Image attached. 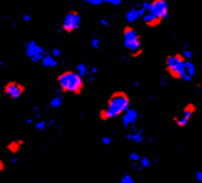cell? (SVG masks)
<instances>
[{
  "mask_svg": "<svg viewBox=\"0 0 202 183\" xmlns=\"http://www.w3.org/2000/svg\"><path fill=\"white\" fill-rule=\"evenodd\" d=\"M131 99L127 92L123 90H116L107 99L105 108L98 113V118L103 123L110 119L121 117L130 109Z\"/></svg>",
  "mask_w": 202,
  "mask_h": 183,
  "instance_id": "obj_1",
  "label": "cell"
},
{
  "mask_svg": "<svg viewBox=\"0 0 202 183\" xmlns=\"http://www.w3.org/2000/svg\"><path fill=\"white\" fill-rule=\"evenodd\" d=\"M56 82L62 94H70L73 96L81 95L85 87L83 77L73 70H65L59 74Z\"/></svg>",
  "mask_w": 202,
  "mask_h": 183,
  "instance_id": "obj_2",
  "label": "cell"
},
{
  "mask_svg": "<svg viewBox=\"0 0 202 183\" xmlns=\"http://www.w3.org/2000/svg\"><path fill=\"white\" fill-rule=\"evenodd\" d=\"M186 59L180 53L169 54L164 59V70L168 75L174 81L191 82L192 79L186 74L185 70Z\"/></svg>",
  "mask_w": 202,
  "mask_h": 183,
  "instance_id": "obj_3",
  "label": "cell"
},
{
  "mask_svg": "<svg viewBox=\"0 0 202 183\" xmlns=\"http://www.w3.org/2000/svg\"><path fill=\"white\" fill-rule=\"evenodd\" d=\"M123 45L129 51L133 58H139L143 53L142 49V36L139 34L131 24H127L122 30Z\"/></svg>",
  "mask_w": 202,
  "mask_h": 183,
  "instance_id": "obj_4",
  "label": "cell"
},
{
  "mask_svg": "<svg viewBox=\"0 0 202 183\" xmlns=\"http://www.w3.org/2000/svg\"><path fill=\"white\" fill-rule=\"evenodd\" d=\"M82 17L78 10L69 9L64 15L61 21V29L65 34H73L79 29Z\"/></svg>",
  "mask_w": 202,
  "mask_h": 183,
  "instance_id": "obj_5",
  "label": "cell"
},
{
  "mask_svg": "<svg viewBox=\"0 0 202 183\" xmlns=\"http://www.w3.org/2000/svg\"><path fill=\"white\" fill-rule=\"evenodd\" d=\"M25 53L28 60L32 63H38L41 62L43 57L46 55V51L45 49L39 45V44L35 41V40H30L25 43Z\"/></svg>",
  "mask_w": 202,
  "mask_h": 183,
  "instance_id": "obj_6",
  "label": "cell"
},
{
  "mask_svg": "<svg viewBox=\"0 0 202 183\" xmlns=\"http://www.w3.org/2000/svg\"><path fill=\"white\" fill-rule=\"evenodd\" d=\"M26 92V86L18 81H8L3 87V94L10 100H19Z\"/></svg>",
  "mask_w": 202,
  "mask_h": 183,
  "instance_id": "obj_7",
  "label": "cell"
},
{
  "mask_svg": "<svg viewBox=\"0 0 202 183\" xmlns=\"http://www.w3.org/2000/svg\"><path fill=\"white\" fill-rule=\"evenodd\" d=\"M148 12H150L156 19L164 22L168 16V3L167 0H152Z\"/></svg>",
  "mask_w": 202,
  "mask_h": 183,
  "instance_id": "obj_8",
  "label": "cell"
},
{
  "mask_svg": "<svg viewBox=\"0 0 202 183\" xmlns=\"http://www.w3.org/2000/svg\"><path fill=\"white\" fill-rule=\"evenodd\" d=\"M146 11L143 9L142 7L140 8H131L130 10L127 11L126 15H125V19L129 24L134 23L135 21H137L139 18H142V16L145 14Z\"/></svg>",
  "mask_w": 202,
  "mask_h": 183,
  "instance_id": "obj_9",
  "label": "cell"
},
{
  "mask_svg": "<svg viewBox=\"0 0 202 183\" xmlns=\"http://www.w3.org/2000/svg\"><path fill=\"white\" fill-rule=\"evenodd\" d=\"M138 118V113L136 110L133 109H129L126 113L124 114L122 117V123L124 127H128L130 126H132L135 123H136V119Z\"/></svg>",
  "mask_w": 202,
  "mask_h": 183,
  "instance_id": "obj_10",
  "label": "cell"
},
{
  "mask_svg": "<svg viewBox=\"0 0 202 183\" xmlns=\"http://www.w3.org/2000/svg\"><path fill=\"white\" fill-rule=\"evenodd\" d=\"M142 19L144 21V23L146 24V26H148V27L152 28V29L159 27V26H160L161 23H163V22L160 21L159 19H156V17H154L150 12H148V11L142 16Z\"/></svg>",
  "mask_w": 202,
  "mask_h": 183,
  "instance_id": "obj_11",
  "label": "cell"
},
{
  "mask_svg": "<svg viewBox=\"0 0 202 183\" xmlns=\"http://www.w3.org/2000/svg\"><path fill=\"white\" fill-rule=\"evenodd\" d=\"M24 144V139L22 138H17V139H13L11 140L9 143L7 144V150L10 152L11 154H17L20 151L21 147Z\"/></svg>",
  "mask_w": 202,
  "mask_h": 183,
  "instance_id": "obj_12",
  "label": "cell"
},
{
  "mask_svg": "<svg viewBox=\"0 0 202 183\" xmlns=\"http://www.w3.org/2000/svg\"><path fill=\"white\" fill-rule=\"evenodd\" d=\"M41 63L45 68L51 69V68H56L57 66V58L52 56L51 54H49V55H45L43 57Z\"/></svg>",
  "mask_w": 202,
  "mask_h": 183,
  "instance_id": "obj_13",
  "label": "cell"
},
{
  "mask_svg": "<svg viewBox=\"0 0 202 183\" xmlns=\"http://www.w3.org/2000/svg\"><path fill=\"white\" fill-rule=\"evenodd\" d=\"M195 111H196V106L193 102H188V104L184 106V108L182 109L181 115L188 119H190L192 118V115L195 114Z\"/></svg>",
  "mask_w": 202,
  "mask_h": 183,
  "instance_id": "obj_14",
  "label": "cell"
},
{
  "mask_svg": "<svg viewBox=\"0 0 202 183\" xmlns=\"http://www.w3.org/2000/svg\"><path fill=\"white\" fill-rule=\"evenodd\" d=\"M185 70H186V74L189 76V77L193 78L195 76L196 68H195V65L191 62V60H186V62H185Z\"/></svg>",
  "mask_w": 202,
  "mask_h": 183,
  "instance_id": "obj_15",
  "label": "cell"
},
{
  "mask_svg": "<svg viewBox=\"0 0 202 183\" xmlns=\"http://www.w3.org/2000/svg\"><path fill=\"white\" fill-rule=\"evenodd\" d=\"M127 139L129 140H132V141H135V142H138V143H140L144 140V136L141 132L139 131H135V132H132V133H128L126 135Z\"/></svg>",
  "mask_w": 202,
  "mask_h": 183,
  "instance_id": "obj_16",
  "label": "cell"
},
{
  "mask_svg": "<svg viewBox=\"0 0 202 183\" xmlns=\"http://www.w3.org/2000/svg\"><path fill=\"white\" fill-rule=\"evenodd\" d=\"M62 104V100L61 98L57 96V97H53V99L50 101V106L52 109H59L61 108V106Z\"/></svg>",
  "mask_w": 202,
  "mask_h": 183,
  "instance_id": "obj_17",
  "label": "cell"
},
{
  "mask_svg": "<svg viewBox=\"0 0 202 183\" xmlns=\"http://www.w3.org/2000/svg\"><path fill=\"white\" fill-rule=\"evenodd\" d=\"M76 72L79 75H81L82 77H85L87 75V66L84 63H79L76 65Z\"/></svg>",
  "mask_w": 202,
  "mask_h": 183,
  "instance_id": "obj_18",
  "label": "cell"
},
{
  "mask_svg": "<svg viewBox=\"0 0 202 183\" xmlns=\"http://www.w3.org/2000/svg\"><path fill=\"white\" fill-rule=\"evenodd\" d=\"M151 159L148 157V156H143V157H141V159H140V161H139V163H140V165L142 167H144V168H147V167H149L150 165H151Z\"/></svg>",
  "mask_w": 202,
  "mask_h": 183,
  "instance_id": "obj_19",
  "label": "cell"
},
{
  "mask_svg": "<svg viewBox=\"0 0 202 183\" xmlns=\"http://www.w3.org/2000/svg\"><path fill=\"white\" fill-rule=\"evenodd\" d=\"M35 127L38 129V131H45L47 127V123L45 122V120H38L37 123H35Z\"/></svg>",
  "mask_w": 202,
  "mask_h": 183,
  "instance_id": "obj_20",
  "label": "cell"
},
{
  "mask_svg": "<svg viewBox=\"0 0 202 183\" xmlns=\"http://www.w3.org/2000/svg\"><path fill=\"white\" fill-rule=\"evenodd\" d=\"M121 182L122 183H134L135 180H134V178L131 174H125V175L121 177Z\"/></svg>",
  "mask_w": 202,
  "mask_h": 183,
  "instance_id": "obj_21",
  "label": "cell"
},
{
  "mask_svg": "<svg viewBox=\"0 0 202 183\" xmlns=\"http://www.w3.org/2000/svg\"><path fill=\"white\" fill-rule=\"evenodd\" d=\"M84 2L91 6H99L104 3V0H84Z\"/></svg>",
  "mask_w": 202,
  "mask_h": 183,
  "instance_id": "obj_22",
  "label": "cell"
},
{
  "mask_svg": "<svg viewBox=\"0 0 202 183\" xmlns=\"http://www.w3.org/2000/svg\"><path fill=\"white\" fill-rule=\"evenodd\" d=\"M50 54H51L52 56H53L55 58H59V57L61 56L62 51H61V48L55 47V48H53V49H52V51H51Z\"/></svg>",
  "mask_w": 202,
  "mask_h": 183,
  "instance_id": "obj_23",
  "label": "cell"
},
{
  "mask_svg": "<svg viewBox=\"0 0 202 183\" xmlns=\"http://www.w3.org/2000/svg\"><path fill=\"white\" fill-rule=\"evenodd\" d=\"M130 159H131V161L133 163H138L139 161H140L141 156L137 152H132L131 154H130Z\"/></svg>",
  "mask_w": 202,
  "mask_h": 183,
  "instance_id": "obj_24",
  "label": "cell"
},
{
  "mask_svg": "<svg viewBox=\"0 0 202 183\" xmlns=\"http://www.w3.org/2000/svg\"><path fill=\"white\" fill-rule=\"evenodd\" d=\"M122 2H123V0H104L105 4H108V5H112V6L121 5Z\"/></svg>",
  "mask_w": 202,
  "mask_h": 183,
  "instance_id": "obj_25",
  "label": "cell"
},
{
  "mask_svg": "<svg viewBox=\"0 0 202 183\" xmlns=\"http://www.w3.org/2000/svg\"><path fill=\"white\" fill-rule=\"evenodd\" d=\"M91 47L93 49H95V50H98V49L100 48V41H99V39L93 38L91 40Z\"/></svg>",
  "mask_w": 202,
  "mask_h": 183,
  "instance_id": "obj_26",
  "label": "cell"
},
{
  "mask_svg": "<svg viewBox=\"0 0 202 183\" xmlns=\"http://www.w3.org/2000/svg\"><path fill=\"white\" fill-rule=\"evenodd\" d=\"M182 55L186 60H191L192 57H193V54H192V52L189 50V49H186V50H184V52L182 53Z\"/></svg>",
  "mask_w": 202,
  "mask_h": 183,
  "instance_id": "obj_27",
  "label": "cell"
},
{
  "mask_svg": "<svg viewBox=\"0 0 202 183\" xmlns=\"http://www.w3.org/2000/svg\"><path fill=\"white\" fill-rule=\"evenodd\" d=\"M101 142L103 145H109L111 143V137L109 136H103L101 138Z\"/></svg>",
  "mask_w": 202,
  "mask_h": 183,
  "instance_id": "obj_28",
  "label": "cell"
},
{
  "mask_svg": "<svg viewBox=\"0 0 202 183\" xmlns=\"http://www.w3.org/2000/svg\"><path fill=\"white\" fill-rule=\"evenodd\" d=\"M195 179L198 181V182H202V170L200 169V170L196 171L195 173Z\"/></svg>",
  "mask_w": 202,
  "mask_h": 183,
  "instance_id": "obj_29",
  "label": "cell"
},
{
  "mask_svg": "<svg viewBox=\"0 0 202 183\" xmlns=\"http://www.w3.org/2000/svg\"><path fill=\"white\" fill-rule=\"evenodd\" d=\"M141 7H142L143 9L147 12L148 10H149V8H150V2H148V1H143V3L141 4Z\"/></svg>",
  "mask_w": 202,
  "mask_h": 183,
  "instance_id": "obj_30",
  "label": "cell"
},
{
  "mask_svg": "<svg viewBox=\"0 0 202 183\" xmlns=\"http://www.w3.org/2000/svg\"><path fill=\"white\" fill-rule=\"evenodd\" d=\"M5 168H6L5 162H4V160L0 158V172H3L4 170H5Z\"/></svg>",
  "mask_w": 202,
  "mask_h": 183,
  "instance_id": "obj_31",
  "label": "cell"
},
{
  "mask_svg": "<svg viewBox=\"0 0 202 183\" xmlns=\"http://www.w3.org/2000/svg\"><path fill=\"white\" fill-rule=\"evenodd\" d=\"M100 24L102 26H104V27H110V23L106 19H101L100 20Z\"/></svg>",
  "mask_w": 202,
  "mask_h": 183,
  "instance_id": "obj_32",
  "label": "cell"
},
{
  "mask_svg": "<svg viewBox=\"0 0 202 183\" xmlns=\"http://www.w3.org/2000/svg\"><path fill=\"white\" fill-rule=\"evenodd\" d=\"M31 20H32V17H31L29 14H25L23 16V21L24 22H30Z\"/></svg>",
  "mask_w": 202,
  "mask_h": 183,
  "instance_id": "obj_33",
  "label": "cell"
},
{
  "mask_svg": "<svg viewBox=\"0 0 202 183\" xmlns=\"http://www.w3.org/2000/svg\"><path fill=\"white\" fill-rule=\"evenodd\" d=\"M90 73H91L93 76H95V75L98 73V69L96 68V67H92V68L90 69Z\"/></svg>",
  "mask_w": 202,
  "mask_h": 183,
  "instance_id": "obj_34",
  "label": "cell"
},
{
  "mask_svg": "<svg viewBox=\"0 0 202 183\" xmlns=\"http://www.w3.org/2000/svg\"><path fill=\"white\" fill-rule=\"evenodd\" d=\"M32 123H33V119H28L26 120V123H27V124H31Z\"/></svg>",
  "mask_w": 202,
  "mask_h": 183,
  "instance_id": "obj_35",
  "label": "cell"
},
{
  "mask_svg": "<svg viewBox=\"0 0 202 183\" xmlns=\"http://www.w3.org/2000/svg\"><path fill=\"white\" fill-rule=\"evenodd\" d=\"M17 162H18V158H17V157H14V158L12 159V163H13V164H16Z\"/></svg>",
  "mask_w": 202,
  "mask_h": 183,
  "instance_id": "obj_36",
  "label": "cell"
},
{
  "mask_svg": "<svg viewBox=\"0 0 202 183\" xmlns=\"http://www.w3.org/2000/svg\"><path fill=\"white\" fill-rule=\"evenodd\" d=\"M2 66H3V62L0 60V67H2Z\"/></svg>",
  "mask_w": 202,
  "mask_h": 183,
  "instance_id": "obj_37",
  "label": "cell"
},
{
  "mask_svg": "<svg viewBox=\"0 0 202 183\" xmlns=\"http://www.w3.org/2000/svg\"><path fill=\"white\" fill-rule=\"evenodd\" d=\"M132 1H138V0H132Z\"/></svg>",
  "mask_w": 202,
  "mask_h": 183,
  "instance_id": "obj_38",
  "label": "cell"
},
{
  "mask_svg": "<svg viewBox=\"0 0 202 183\" xmlns=\"http://www.w3.org/2000/svg\"><path fill=\"white\" fill-rule=\"evenodd\" d=\"M201 170H202V167H201Z\"/></svg>",
  "mask_w": 202,
  "mask_h": 183,
  "instance_id": "obj_39",
  "label": "cell"
}]
</instances>
